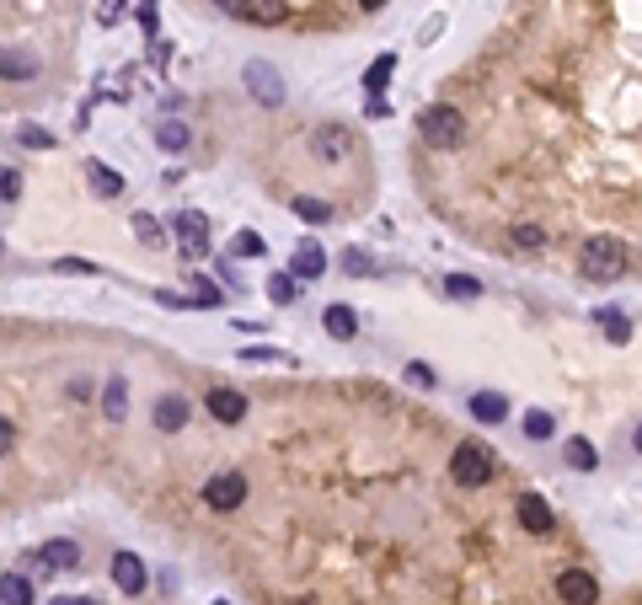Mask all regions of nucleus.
Returning <instances> with one entry per match:
<instances>
[{
    "instance_id": "a19ab883",
    "label": "nucleus",
    "mask_w": 642,
    "mask_h": 605,
    "mask_svg": "<svg viewBox=\"0 0 642 605\" xmlns=\"http://www.w3.org/2000/svg\"><path fill=\"white\" fill-rule=\"evenodd\" d=\"M11 450H16V424L0 418V456H11Z\"/></svg>"
},
{
    "instance_id": "c756f323",
    "label": "nucleus",
    "mask_w": 642,
    "mask_h": 605,
    "mask_svg": "<svg viewBox=\"0 0 642 605\" xmlns=\"http://www.w3.org/2000/svg\"><path fill=\"white\" fill-rule=\"evenodd\" d=\"M268 295H273L279 306H295V300H300V279H295V273H273V279H268Z\"/></svg>"
},
{
    "instance_id": "7ed1b4c3",
    "label": "nucleus",
    "mask_w": 642,
    "mask_h": 605,
    "mask_svg": "<svg viewBox=\"0 0 642 605\" xmlns=\"http://www.w3.org/2000/svg\"><path fill=\"white\" fill-rule=\"evenodd\" d=\"M450 477H455L461 488H488V483L498 477V456H493L482 440H461L455 456H450Z\"/></svg>"
},
{
    "instance_id": "4c0bfd02",
    "label": "nucleus",
    "mask_w": 642,
    "mask_h": 605,
    "mask_svg": "<svg viewBox=\"0 0 642 605\" xmlns=\"http://www.w3.org/2000/svg\"><path fill=\"white\" fill-rule=\"evenodd\" d=\"M16 198H21V172L0 166V204H16Z\"/></svg>"
},
{
    "instance_id": "4be33fe9",
    "label": "nucleus",
    "mask_w": 642,
    "mask_h": 605,
    "mask_svg": "<svg viewBox=\"0 0 642 605\" xmlns=\"http://www.w3.org/2000/svg\"><path fill=\"white\" fill-rule=\"evenodd\" d=\"M188 284H193V306H198V311H220V306H225V290H220L214 279H204V273H188Z\"/></svg>"
},
{
    "instance_id": "20e7f679",
    "label": "nucleus",
    "mask_w": 642,
    "mask_h": 605,
    "mask_svg": "<svg viewBox=\"0 0 642 605\" xmlns=\"http://www.w3.org/2000/svg\"><path fill=\"white\" fill-rule=\"evenodd\" d=\"M354 150H359V145H354V129H343V123H321V129L311 134V155H316L321 166H338V172H343V166L354 161Z\"/></svg>"
},
{
    "instance_id": "2f4dec72",
    "label": "nucleus",
    "mask_w": 642,
    "mask_h": 605,
    "mask_svg": "<svg viewBox=\"0 0 642 605\" xmlns=\"http://www.w3.org/2000/svg\"><path fill=\"white\" fill-rule=\"evenodd\" d=\"M16 139H21V145H32V150H54V145H59L43 123H21V129H16Z\"/></svg>"
},
{
    "instance_id": "39448f33",
    "label": "nucleus",
    "mask_w": 642,
    "mask_h": 605,
    "mask_svg": "<svg viewBox=\"0 0 642 605\" xmlns=\"http://www.w3.org/2000/svg\"><path fill=\"white\" fill-rule=\"evenodd\" d=\"M204 504H209L214 515H236V509L246 504V477H241V472H214V477L204 483Z\"/></svg>"
},
{
    "instance_id": "a18cd8bd",
    "label": "nucleus",
    "mask_w": 642,
    "mask_h": 605,
    "mask_svg": "<svg viewBox=\"0 0 642 605\" xmlns=\"http://www.w3.org/2000/svg\"><path fill=\"white\" fill-rule=\"evenodd\" d=\"M632 450H638V456H642V424H638V434H632Z\"/></svg>"
},
{
    "instance_id": "473e14b6",
    "label": "nucleus",
    "mask_w": 642,
    "mask_h": 605,
    "mask_svg": "<svg viewBox=\"0 0 642 605\" xmlns=\"http://www.w3.org/2000/svg\"><path fill=\"white\" fill-rule=\"evenodd\" d=\"M54 273H80V279H96V273H102V263H91V257H54Z\"/></svg>"
},
{
    "instance_id": "c9c22d12",
    "label": "nucleus",
    "mask_w": 642,
    "mask_h": 605,
    "mask_svg": "<svg viewBox=\"0 0 642 605\" xmlns=\"http://www.w3.org/2000/svg\"><path fill=\"white\" fill-rule=\"evenodd\" d=\"M343 268H348L354 279H364V273H375V257H370L364 247H348V252H343Z\"/></svg>"
},
{
    "instance_id": "ea45409f",
    "label": "nucleus",
    "mask_w": 642,
    "mask_h": 605,
    "mask_svg": "<svg viewBox=\"0 0 642 605\" xmlns=\"http://www.w3.org/2000/svg\"><path fill=\"white\" fill-rule=\"evenodd\" d=\"M150 300H161L166 311H182V306H193V295H177V290H155Z\"/></svg>"
},
{
    "instance_id": "b1692460",
    "label": "nucleus",
    "mask_w": 642,
    "mask_h": 605,
    "mask_svg": "<svg viewBox=\"0 0 642 605\" xmlns=\"http://www.w3.org/2000/svg\"><path fill=\"white\" fill-rule=\"evenodd\" d=\"M391 75H396V54H380V59H375V64L364 70V91H370V97H380Z\"/></svg>"
},
{
    "instance_id": "412c9836",
    "label": "nucleus",
    "mask_w": 642,
    "mask_h": 605,
    "mask_svg": "<svg viewBox=\"0 0 642 605\" xmlns=\"http://www.w3.org/2000/svg\"><path fill=\"white\" fill-rule=\"evenodd\" d=\"M102 413H107V424L129 418V381H107L102 386Z\"/></svg>"
},
{
    "instance_id": "ddd939ff",
    "label": "nucleus",
    "mask_w": 642,
    "mask_h": 605,
    "mask_svg": "<svg viewBox=\"0 0 642 605\" xmlns=\"http://www.w3.org/2000/svg\"><path fill=\"white\" fill-rule=\"evenodd\" d=\"M514 515H520V525H525L530 536H552V531H557V515H552L546 499H536V493H520Z\"/></svg>"
},
{
    "instance_id": "58836bf2",
    "label": "nucleus",
    "mask_w": 642,
    "mask_h": 605,
    "mask_svg": "<svg viewBox=\"0 0 642 605\" xmlns=\"http://www.w3.org/2000/svg\"><path fill=\"white\" fill-rule=\"evenodd\" d=\"M139 27H145V38H155V32H161V11H155V0H145V5H139Z\"/></svg>"
},
{
    "instance_id": "e433bc0d",
    "label": "nucleus",
    "mask_w": 642,
    "mask_h": 605,
    "mask_svg": "<svg viewBox=\"0 0 642 605\" xmlns=\"http://www.w3.org/2000/svg\"><path fill=\"white\" fill-rule=\"evenodd\" d=\"M407 381H413L418 391H434V386H439V375H434L423 359H407Z\"/></svg>"
},
{
    "instance_id": "f03ea898",
    "label": "nucleus",
    "mask_w": 642,
    "mask_h": 605,
    "mask_svg": "<svg viewBox=\"0 0 642 605\" xmlns=\"http://www.w3.org/2000/svg\"><path fill=\"white\" fill-rule=\"evenodd\" d=\"M418 134H423L429 150H461V145H466V118H461V107L439 102V107H423V113H418Z\"/></svg>"
},
{
    "instance_id": "09e8293b",
    "label": "nucleus",
    "mask_w": 642,
    "mask_h": 605,
    "mask_svg": "<svg viewBox=\"0 0 642 605\" xmlns=\"http://www.w3.org/2000/svg\"><path fill=\"white\" fill-rule=\"evenodd\" d=\"M214 605H230V601H214Z\"/></svg>"
},
{
    "instance_id": "f704fd0d",
    "label": "nucleus",
    "mask_w": 642,
    "mask_h": 605,
    "mask_svg": "<svg viewBox=\"0 0 642 605\" xmlns=\"http://www.w3.org/2000/svg\"><path fill=\"white\" fill-rule=\"evenodd\" d=\"M230 252H241V257H263V252H268V241H263L257 231H236V241H230Z\"/></svg>"
},
{
    "instance_id": "6e6552de",
    "label": "nucleus",
    "mask_w": 642,
    "mask_h": 605,
    "mask_svg": "<svg viewBox=\"0 0 642 605\" xmlns=\"http://www.w3.org/2000/svg\"><path fill=\"white\" fill-rule=\"evenodd\" d=\"M204 413H209L214 424L236 429V424L246 418V397H241L236 386H209V397H204Z\"/></svg>"
},
{
    "instance_id": "f257e3e1",
    "label": "nucleus",
    "mask_w": 642,
    "mask_h": 605,
    "mask_svg": "<svg viewBox=\"0 0 642 605\" xmlns=\"http://www.w3.org/2000/svg\"><path fill=\"white\" fill-rule=\"evenodd\" d=\"M579 273L589 279V284H616L621 273H627V247H621V236H584V247H579Z\"/></svg>"
},
{
    "instance_id": "c85d7f7f",
    "label": "nucleus",
    "mask_w": 642,
    "mask_h": 605,
    "mask_svg": "<svg viewBox=\"0 0 642 605\" xmlns=\"http://www.w3.org/2000/svg\"><path fill=\"white\" fill-rule=\"evenodd\" d=\"M445 295H455V300H477V295H482V279H471V273H445Z\"/></svg>"
},
{
    "instance_id": "aec40b11",
    "label": "nucleus",
    "mask_w": 642,
    "mask_h": 605,
    "mask_svg": "<svg viewBox=\"0 0 642 605\" xmlns=\"http://www.w3.org/2000/svg\"><path fill=\"white\" fill-rule=\"evenodd\" d=\"M38 563H43V568H75V563H80V547L64 542V536H59V542H43V547H38Z\"/></svg>"
},
{
    "instance_id": "72a5a7b5",
    "label": "nucleus",
    "mask_w": 642,
    "mask_h": 605,
    "mask_svg": "<svg viewBox=\"0 0 642 605\" xmlns=\"http://www.w3.org/2000/svg\"><path fill=\"white\" fill-rule=\"evenodd\" d=\"M134 236H139V241H145V247H150V252H155V247H161V241H166V231H161V225H155V220H150V214H134Z\"/></svg>"
},
{
    "instance_id": "a211bd4d",
    "label": "nucleus",
    "mask_w": 642,
    "mask_h": 605,
    "mask_svg": "<svg viewBox=\"0 0 642 605\" xmlns=\"http://www.w3.org/2000/svg\"><path fill=\"white\" fill-rule=\"evenodd\" d=\"M86 182H91L96 198H118V193H123V177H118L107 161H86Z\"/></svg>"
},
{
    "instance_id": "7c9ffc66",
    "label": "nucleus",
    "mask_w": 642,
    "mask_h": 605,
    "mask_svg": "<svg viewBox=\"0 0 642 605\" xmlns=\"http://www.w3.org/2000/svg\"><path fill=\"white\" fill-rule=\"evenodd\" d=\"M600 332H605L611 343H632V322H627L621 311H600Z\"/></svg>"
},
{
    "instance_id": "9d476101",
    "label": "nucleus",
    "mask_w": 642,
    "mask_h": 605,
    "mask_svg": "<svg viewBox=\"0 0 642 605\" xmlns=\"http://www.w3.org/2000/svg\"><path fill=\"white\" fill-rule=\"evenodd\" d=\"M38 70H43V59H38L32 48H16V43H0V80H11V86H21V80H38Z\"/></svg>"
},
{
    "instance_id": "49530a36",
    "label": "nucleus",
    "mask_w": 642,
    "mask_h": 605,
    "mask_svg": "<svg viewBox=\"0 0 642 605\" xmlns=\"http://www.w3.org/2000/svg\"><path fill=\"white\" fill-rule=\"evenodd\" d=\"M359 5H364V11H380V5H386V0H359Z\"/></svg>"
},
{
    "instance_id": "c03bdc74",
    "label": "nucleus",
    "mask_w": 642,
    "mask_h": 605,
    "mask_svg": "<svg viewBox=\"0 0 642 605\" xmlns=\"http://www.w3.org/2000/svg\"><path fill=\"white\" fill-rule=\"evenodd\" d=\"M48 605H102V601H91V595H59V601H48Z\"/></svg>"
},
{
    "instance_id": "cd10ccee",
    "label": "nucleus",
    "mask_w": 642,
    "mask_h": 605,
    "mask_svg": "<svg viewBox=\"0 0 642 605\" xmlns=\"http://www.w3.org/2000/svg\"><path fill=\"white\" fill-rule=\"evenodd\" d=\"M552 434H557V418H552L546 408H530V413H525V440L541 445V440H552Z\"/></svg>"
},
{
    "instance_id": "9b49d317",
    "label": "nucleus",
    "mask_w": 642,
    "mask_h": 605,
    "mask_svg": "<svg viewBox=\"0 0 642 605\" xmlns=\"http://www.w3.org/2000/svg\"><path fill=\"white\" fill-rule=\"evenodd\" d=\"M150 418H155V429H161V434H177V429H188V424H193V402H188V397H177V391H166V397H155V413H150Z\"/></svg>"
},
{
    "instance_id": "4468645a",
    "label": "nucleus",
    "mask_w": 642,
    "mask_h": 605,
    "mask_svg": "<svg viewBox=\"0 0 642 605\" xmlns=\"http://www.w3.org/2000/svg\"><path fill=\"white\" fill-rule=\"evenodd\" d=\"M113 584H118L123 595H139V590L150 584V574H145V558H134V552H118V558H113Z\"/></svg>"
},
{
    "instance_id": "f3484780",
    "label": "nucleus",
    "mask_w": 642,
    "mask_h": 605,
    "mask_svg": "<svg viewBox=\"0 0 642 605\" xmlns=\"http://www.w3.org/2000/svg\"><path fill=\"white\" fill-rule=\"evenodd\" d=\"M155 145H161L166 155H182V150L193 145V129H188L182 118H166V123H155Z\"/></svg>"
},
{
    "instance_id": "423d86ee",
    "label": "nucleus",
    "mask_w": 642,
    "mask_h": 605,
    "mask_svg": "<svg viewBox=\"0 0 642 605\" xmlns=\"http://www.w3.org/2000/svg\"><path fill=\"white\" fill-rule=\"evenodd\" d=\"M171 231H177L188 263H193V257H209V214H198V209H177V214H171Z\"/></svg>"
},
{
    "instance_id": "2eb2a0df",
    "label": "nucleus",
    "mask_w": 642,
    "mask_h": 605,
    "mask_svg": "<svg viewBox=\"0 0 642 605\" xmlns=\"http://www.w3.org/2000/svg\"><path fill=\"white\" fill-rule=\"evenodd\" d=\"M289 273H295V279H321V273H327V252H321L316 241H300L295 257H289Z\"/></svg>"
},
{
    "instance_id": "0eeeda50",
    "label": "nucleus",
    "mask_w": 642,
    "mask_h": 605,
    "mask_svg": "<svg viewBox=\"0 0 642 605\" xmlns=\"http://www.w3.org/2000/svg\"><path fill=\"white\" fill-rule=\"evenodd\" d=\"M241 80H246V91H252V97H257L263 107H279V102H284V75H279V70H273L268 59H252Z\"/></svg>"
},
{
    "instance_id": "a878e982",
    "label": "nucleus",
    "mask_w": 642,
    "mask_h": 605,
    "mask_svg": "<svg viewBox=\"0 0 642 605\" xmlns=\"http://www.w3.org/2000/svg\"><path fill=\"white\" fill-rule=\"evenodd\" d=\"M509 241H514L520 252H541V247H546V231L530 225V220H514V225H509Z\"/></svg>"
},
{
    "instance_id": "1a4fd4ad",
    "label": "nucleus",
    "mask_w": 642,
    "mask_h": 605,
    "mask_svg": "<svg viewBox=\"0 0 642 605\" xmlns=\"http://www.w3.org/2000/svg\"><path fill=\"white\" fill-rule=\"evenodd\" d=\"M557 601L563 605H600V579L584 568H563L557 574Z\"/></svg>"
},
{
    "instance_id": "f8f14e48",
    "label": "nucleus",
    "mask_w": 642,
    "mask_h": 605,
    "mask_svg": "<svg viewBox=\"0 0 642 605\" xmlns=\"http://www.w3.org/2000/svg\"><path fill=\"white\" fill-rule=\"evenodd\" d=\"M225 11L241 16V21H257V27H279V21L289 16L284 0H225Z\"/></svg>"
},
{
    "instance_id": "5701e85b",
    "label": "nucleus",
    "mask_w": 642,
    "mask_h": 605,
    "mask_svg": "<svg viewBox=\"0 0 642 605\" xmlns=\"http://www.w3.org/2000/svg\"><path fill=\"white\" fill-rule=\"evenodd\" d=\"M563 456H568V466H573V472H595V466H600V450H595L589 440H579V434L563 445Z\"/></svg>"
},
{
    "instance_id": "393cba45",
    "label": "nucleus",
    "mask_w": 642,
    "mask_h": 605,
    "mask_svg": "<svg viewBox=\"0 0 642 605\" xmlns=\"http://www.w3.org/2000/svg\"><path fill=\"white\" fill-rule=\"evenodd\" d=\"M289 209H295L305 225H327V220H332V204H327V198H305V193H300V198H289Z\"/></svg>"
},
{
    "instance_id": "37998d69",
    "label": "nucleus",
    "mask_w": 642,
    "mask_h": 605,
    "mask_svg": "<svg viewBox=\"0 0 642 605\" xmlns=\"http://www.w3.org/2000/svg\"><path fill=\"white\" fill-rule=\"evenodd\" d=\"M214 273H220V284H236V295H241V273H236V268H230V263H220V268H214Z\"/></svg>"
},
{
    "instance_id": "dca6fc26",
    "label": "nucleus",
    "mask_w": 642,
    "mask_h": 605,
    "mask_svg": "<svg viewBox=\"0 0 642 605\" xmlns=\"http://www.w3.org/2000/svg\"><path fill=\"white\" fill-rule=\"evenodd\" d=\"M321 327H327V338H338V343L359 338V316H354V306H327V311H321Z\"/></svg>"
},
{
    "instance_id": "79ce46f5",
    "label": "nucleus",
    "mask_w": 642,
    "mask_h": 605,
    "mask_svg": "<svg viewBox=\"0 0 642 605\" xmlns=\"http://www.w3.org/2000/svg\"><path fill=\"white\" fill-rule=\"evenodd\" d=\"M241 359H252V365H273L279 354H273V349H241Z\"/></svg>"
},
{
    "instance_id": "de8ad7c7",
    "label": "nucleus",
    "mask_w": 642,
    "mask_h": 605,
    "mask_svg": "<svg viewBox=\"0 0 642 605\" xmlns=\"http://www.w3.org/2000/svg\"><path fill=\"white\" fill-rule=\"evenodd\" d=\"M284 605H321V601H311V595H300V601H284Z\"/></svg>"
},
{
    "instance_id": "6ab92c4d",
    "label": "nucleus",
    "mask_w": 642,
    "mask_h": 605,
    "mask_svg": "<svg viewBox=\"0 0 642 605\" xmlns=\"http://www.w3.org/2000/svg\"><path fill=\"white\" fill-rule=\"evenodd\" d=\"M471 418L477 424H504L509 418V397L504 391H477L471 397Z\"/></svg>"
},
{
    "instance_id": "bb28decb",
    "label": "nucleus",
    "mask_w": 642,
    "mask_h": 605,
    "mask_svg": "<svg viewBox=\"0 0 642 605\" xmlns=\"http://www.w3.org/2000/svg\"><path fill=\"white\" fill-rule=\"evenodd\" d=\"M0 605H32V579L0 574Z\"/></svg>"
}]
</instances>
